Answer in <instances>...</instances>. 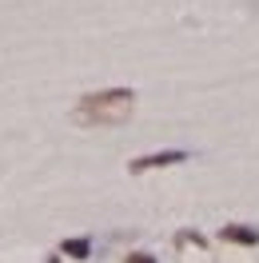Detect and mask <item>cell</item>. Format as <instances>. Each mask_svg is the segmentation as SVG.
Here are the masks:
<instances>
[{"mask_svg":"<svg viewBox=\"0 0 259 263\" xmlns=\"http://www.w3.org/2000/svg\"><path fill=\"white\" fill-rule=\"evenodd\" d=\"M48 263H60V255H52V259H48Z\"/></svg>","mask_w":259,"mask_h":263,"instance_id":"obj_7","label":"cell"},{"mask_svg":"<svg viewBox=\"0 0 259 263\" xmlns=\"http://www.w3.org/2000/svg\"><path fill=\"white\" fill-rule=\"evenodd\" d=\"M176 243H179V247H183V243L203 247V235H199V231H179V235H176Z\"/></svg>","mask_w":259,"mask_h":263,"instance_id":"obj_5","label":"cell"},{"mask_svg":"<svg viewBox=\"0 0 259 263\" xmlns=\"http://www.w3.org/2000/svg\"><path fill=\"white\" fill-rule=\"evenodd\" d=\"M124 263H156V255H147V251H132Z\"/></svg>","mask_w":259,"mask_h":263,"instance_id":"obj_6","label":"cell"},{"mask_svg":"<svg viewBox=\"0 0 259 263\" xmlns=\"http://www.w3.org/2000/svg\"><path fill=\"white\" fill-rule=\"evenodd\" d=\"M192 160V152H183V148H168V152H152V156H136L128 164V172H156V167H176V164H188Z\"/></svg>","mask_w":259,"mask_h":263,"instance_id":"obj_2","label":"cell"},{"mask_svg":"<svg viewBox=\"0 0 259 263\" xmlns=\"http://www.w3.org/2000/svg\"><path fill=\"white\" fill-rule=\"evenodd\" d=\"M60 255H68V259H88V255H92V239H88V235L64 239V243H60Z\"/></svg>","mask_w":259,"mask_h":263,"instance_id":"obj_4","label":"cell"},{"mask_svg":"<svg viewBox=\"0 0 259 263\" xmlns=\"http://www.w3.org/2000/svg\"><path fill=\"white\" fill-rule=\"evenodd\" d=\"M132 112H136L132 88H104V92H88L76 100L72 120L80 128H116V124H128Z\"/></svg>","mask_w":259,"mask_h":263,"instance_id":"obj_1","label":"cell"},{"mask_svg":"<svg viewBox=\"0 0 259 263\" xmlns=\"http://www.w3.org/2000/svg\"><path fill=\"white\" fill-rule=\"evenodd\" d=\"M219 239L224 243H239V247H259V228H251V223H224Z\"/></svg>","mask_w":259,"mask_h":263,"instance_id":"obj_3","label":"cell"}]
</instances>
